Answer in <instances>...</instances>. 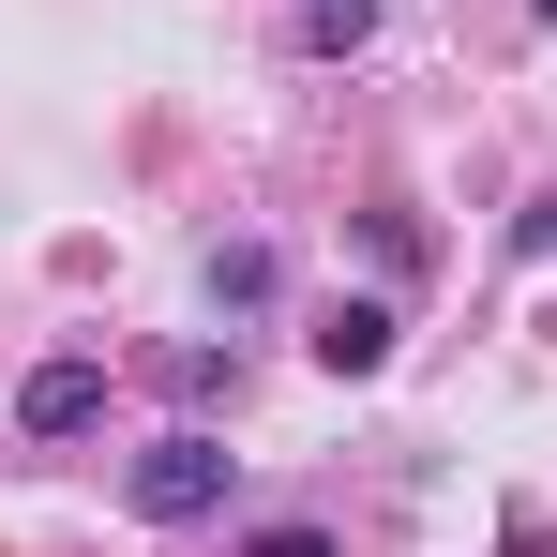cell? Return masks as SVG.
<instances>
[{
    "label": "cell",
    "mask_w": 557,
    "mask_h": 557,
    "mask_svg": "<svg viewBox=\"0 0 557 557\" xmlns=\"http://www.w3.org/2000/svg\"><path fill=\"white\" fill-rule=\"evenodd\" d=\"M528 15H543V30H557V0H528Z\"/></svg>",
    "instance_id": "52a82bcc"
},
{
    "label": "cell",
    "mask_w": 557,
    "mask_h": 557,
    "mask_svg": "<svg viewBox=\"0 0 557 557\" xmlns=\"http://www.w3.org/2000/svg\"><path fill=\"white\" fill-rule=\"evenodd\" d=\"M392 332H407L392 301H317V332H301V347H317V376H376V362H392Z\"/></svg>",
    "instance_id": "3957f363"
},
{
    "label": "cell",
    "mask_w": 557,
    "mask_h": 557,
    "mask_svg": "<svg viewBox=\"0 0 557 557\" xmlns=\"http://www.w3.org/2000/svg\"><path fill=\"white\" fill-rule=\"evenodd\" d=\"M272 242H211V317H257V301H272Z\"/></svg>",
    "instance_id": "277c9868"
},
{
    "label": "cell",
    "mask_w": 557,
    "mask_h": 557,
    "mask_svg": "<svg viewBox=\"0 0 557 557\" xmlns=\"http://www.w3.org/2000/svg\"><path fill=\"white\" fill-rule=\"evenodd\" d=\"M226 482H242V453H226L211 422H166L151 453L121 467V512H136V528H196V512H226Z\"/></svg>",
    "instance_id": "6da1fadb"
},
{
    "label": "cell",
    "mask_w": 557,
    "mask_h": 557,
    "mask_svg": "<svg viewBox=\"0 0 557 557\" xmlns=\"http://www.w3.org/2000/svg\"><path fill=\"white\" fill-rule=\"evenodd\" d=\"M512 257H557V196H528V211H512Z\"/></svg>",
    "instance_id": "8992f818"
},
{
    "label": "cell",
    "mask_w": 557,
    "mask_h": 557,
    "mask_svg": "<svg viewBox=\"0 0 557 557\" xmlns=\"http://www.w3.org/2000/svg\"><path fill=\"white\" fill-rule=\"evenodd\" d=\"M301 46H317V61H362V46H376V0H301Z\"/></svg>",
    "instance_id": "5b68a950"
},
{
    "label": "cell",
    "mask_w": 557,
    "mask_h": 557,
    "mask_svg": "<svg viewBox=\"0 0 557 557\" xmlns=\"http://www.w3.org/2000/svg\"><path fill=\"white\" fill-rule=\"evenodd\" d=\"M15 422H30V437H91V422H106V362H91V347L30 362V376H15Z\"/></svg>",
    "instance_id": "7a4b0ae2"
}]
</instances>
